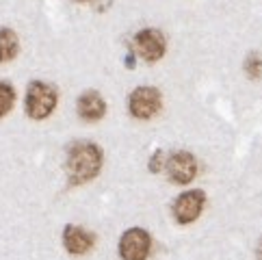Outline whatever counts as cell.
<instances>
[{"mask_svg": "<svg viewBox=\"0 0 262 260\" xmlns=\"http://www.w3.org/2000/svg\"><path fill=\"white\" fill-rule=\"evenodd\" d=\"M20 52V39L13 29H0V63H9Z\"/></svg>", "mask_w": 262, "mask_h": 260, "instance_id": "obj_10", "label": "cell"}, {"mask_svg": "<svg viewBox=\"0 0 262 260\" xmlns=\"http://www.w3.org/2000/svg\"><path fill=\"white\" fill-rule=\"evenodd\" d=\"M204 206H206V193L202 189H191L180 193L173 200L171 212H173V219L180 226H189L202 215Z\"/></svg>", "mask_w": 262, "mask_h": 260, "instance_id": "obj_4", "label": "cell"}, {"mask_svg": "<svg viewBox=\"0 0 262 260\" xmlns=\"http://www.w3.org/2000/svg\"><path fill=\"white\" fill-rule=\"evenodd\" d=\"M15 104V89L9 82L0 80V117H5Z\"/></svg>", "mask_w": 262, "mask_h": 260, "instance_id": "obj_12", "label": "cell"}, {"mask_svg": "<svg viewBox=\"0 0 262 260\" xmlns=\"http://www.w3.org/2000/svg\"><path fill=\"white\" fill-rule=\"evenodd\" d=\"M104 163V154H102L100 145L91 141H76L68 147V161H65V171L72 187L85 184L93 180L102 169Z\"/></svg>", "mask_w": 262, "mask_h": 260, "instance_id": "obj_1", "label": "cell"}, {"mask_svg": "<svg viewBox=\"0 0 262 260\" xmlns=\"http://www.w3.org/2000/svg\"><path fill=\"white\" fill-rule=\"evenodd\" d=\"M135 48H137V54L143 61L156 63L165 57V50H167L165 35L158 29H143L135 37Z\"/></svg>", "mask_w": 262, "mask_h": 260, "instance_id": "obj_6", "label": "cell"}, {"mask_svg": "<svg viewBox=\"0 0 262 260\" xmlns=\"http://www.w3.org/2000/svg\"><path fill=\"white\" fill-rule=\"evenodd\" d=\"M126 68H130V70H135V65H137V61H135V54L133 52H128V57H126Z\"/></svg>", "mask_w": 262, "mask_h": 260, "instance_id": "obj_14", "label": "cell"}, {"mask_svg": "<svg viewBox=\"0 0 262 260\" xmlns=\"http://www.w3.org/2000/svg\"><path fill=\"white\" fill-rule=\"evenodd\" d=\"M63 245L72 256H85L96 245V236L85 228L70 224L63 230Z\"/></svg>", "mask_w": 262, "mask_h": 260, "instance_id": "obj_8", "label": "cell"}, {"mask_svg": "<svg viewBox=\"0 0 262 260\" xmlns=\"http://www.w3.org/2000/svg\"><path fill=\"white\" fill-rule=\"evenodd\" d=\"M76 109H78L80 119H85V122H100V119L106 115V102H104V98H102L98 91H93V89L85 91V94L78 98Z\"/></svg>", "mask_w": 262, "mask_h": 260, "instance_id": "obj_9", "label": "cell"}, {"mask_svg": "<svg viewBox=\"0 0 262 260\" xmlns=\"http://www.w3.org/2000/svg\"><path fill=\"white\" fill-rule=\"evenodd\" d=\"M243 70H245L247 78H251V80L262 78V54L260 52H249L245 57V63H243Z\"/></svg>", "mask_w": 262, "mask_h": 260, "instance_id": "obj_11", "label": "cell"}, {"mask_svg": "<svg viewBox=\"0 0 262 260\" xmlns=\"http://www.w3.org/2000/svg\"><path fill=\"white\" fill-rule=\"evenodd\" d=\"M163 96L156 87H137L128 98V111L137 119H152L161 113Z\"/></svg>", "mask_w": 262, "mask_h": 260, "instance_id": "obj_3", "label": "cell"}, {"mask_svg": "<svg viewBox=\"0 0 262 260\" xmlns=\"http://www.w3.org/2000/svg\"><path fill=\"white\" fill-rule=\"evenodd\" d=\"M57 100L59 94L52 85L41 80H33L29 89H26V115L31 119H37V122L50 117L52 111L57 109Z\"/></svg>", "mask_w": 262, "mask_h": 260, "instance_id": "obj_2", "label": "cell"}, {"mask_svg": "<svg viewBox=\"0 0 262 260\" xmlns=\"http://www.w3.org/2000/svg\"><path fill=\"white\" fill-rule=\"evenodd\" d=\"M167 176L173 184H189L198 176V161L191 152H173L167 159Z\"/></svg>", "mask_w": 262, "mask_h": 260, "instance_id": "obj_7", "label": "cell"}, {"mask_svg": "<svg viewBox=\"0 0 262 260\" xmlns=\"http://www.w3.org/2000/svg\"><path fill=\"white\" fill-rule=\"evenodd\" d=\"M152 252V236L143 228H130L119 239L121 260H147Z\"/></svg>", "mask_w": 262, "mask_h": 260, "instance_id": "obj_5", "label": "cell"}, {"mask_svg": "<svg viewBox=\"0 0 262 260\" xmlns=\"http://www.w3.org/2000/svg\"><path fill=\"white\" fill-rule=\"evenodd\" d=\"M82 3H87V0H82Z\"/></svg>", "mask_w": 262, "mask_h": 260, "instance_id": "obj_16", "label": "cell"}, {"mask_svg": "<svg viewBox=\"0 0 262 260\" xmlns=\"http://www.w3.org/2000/svg\"><path fill=\"white\" fill-rule=\"evenodd\" d=\"M163 165H165V154H163V150H156L152 154V161H149V171L152 174L163 171Z\"/></svg>", "mask_w": 262, "mask_h": 260, "instance_id": "obj_13", "label": "cell"}, {"mask_svg": "<svg viewBox=\"0 0 262 260\" xmlns=\"http://www.w3.org/2000/svg\"><path fill=\"white\" fill-rule=\"evenodd\" d=\"M256 258L262 260V239H260V243H258V249H256Z\"/></svg>", "mask_w": 262, "mask_h": 260, "instance_id": "obj_15", "label": "cell"}]
</instances>
